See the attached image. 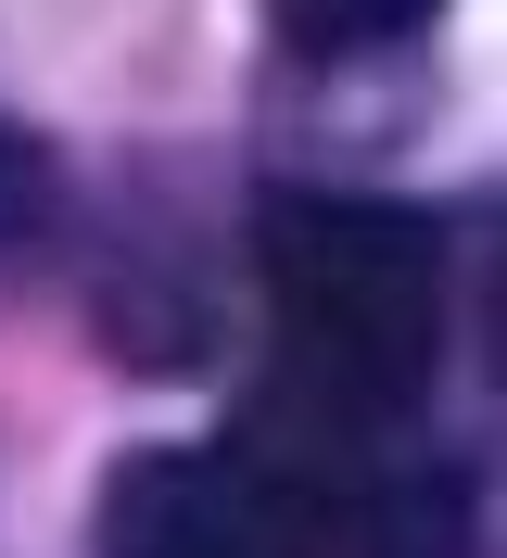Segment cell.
<instances>
[{"label": "cell", "instance_id": "obj_1", "mask_svg": "<svg viewBox=\"0 0 507 558\" xmlns=\"http://www.w3.org/2000/svg\"><path fill=\"white\" fill-rule=\"evenodd\" d=\"M254 254H267V330H279L292 418L394 432L432 393V355H444V242L406 204L279 191Z\"/></svg>", "mask_w": 507, "mask_h": 558}, {"label": "cell", "instance_id": "obj_2", "mask_svg": "<svg viewBox=\"0 0 507 558\" xmlns=\"http://www.w3.org/2000/svg\"><path fill=\"white\" fill-rule=\"evenodd\" d=\"M355 495L304 445H153L101 495V558H342Z\"/></svg>", "mask_w": 507, "mask_h": 558}, {"label": "cell", "instance_id": "obj_3", "mask_svg": "<svg viewBox=\"0 0 507 558\" xmlns=\"http://www.w3.org/2000/svg\"><path fill=\"white\" fill-rule=\"evenodd\" d=\"M432 13V0H279V38H292L304 64H342V51H381Z\"/></svg>", "mask_w": 507, "mask_h": 558}]
</instances>
